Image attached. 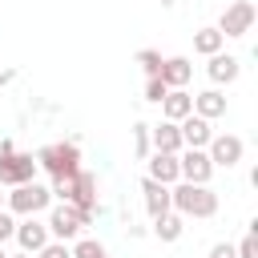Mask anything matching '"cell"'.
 Segmentation results:
<instances>
[{
    "mask_svg": "<svg viewBox=\"0 0 258 258\" xmlns=\"http://www.w3.org/2000/svg\"><path fill=\"white\" fill-rule=\"evenodd\" d=\"M161 60H165V56H161L157 48H141V52H137V64L145 69V77H157V73H161Z\"/></svg>",
    "mask_w": 258,
    "mask_h": 258,
    "instance_id": "22",
    "label": "cell"
},
{
    "mask_svg": "<svg viewBox=\"0 0 258 258\" xmlns=\"http://www.w3.org/2000/svg\"><path fill=\"white\" fill-rule=\"evenodd\" d=\"M177 173H181V181H189V185H210L214 165H210L206 149H181V153H177Z\"/></svg>",
    "mask_w": 258,
    "mask_h": 258,
    "instance_id": "8",
    "label": "cell"
},
{
    "mask_svg": "<svg viewBox=\"0 0 258 258\" xmlns=\"http://www.w3.org/2000/svg\"><path fill=\"white\" fill-rule=\"evenodd\" d=\"M12 238L20 242L24 254H36L40 246H48V226L36 222V218H24V222H16V234H12Z\"/></svg>",
    "mask_w": 258,
    "mask_h": 258,
    "instance_id": "11",
    "label": "cell"
},
{
    "mask_svg": "<svg viewBox=\"0 0 258 258\" xmlns=\"http://www.w3.org/2000/svg\"><path fill=\"white\" fill-rule=\"evenodd\" d=\"M206 73H210V81H214V85H234V81H238V73H242V60H238V56H230V52H214Z\"/></svg>",
    "mask_w": 258,
    "mask_h": 258,
    "instance_id": "13",
    "label": "cell"
},
{
    "mask_svg": "<svg viewBox=\"0 0 258 258\" xmlns=\"http://www.w3.org/2000/svg\"><path fill=\"white\" fill-rule=\"evenodd\" d=\"M69 206L85 218V226L93 222V210H97V177L89 169H77L73 173V189H69Z\"/></svg>",
    "mask_w": 258,
    "mask_h": 258,
    "instance_id": "4",
    "label": "cell"
},
{
    "mask_svg": "<svg viewBox=\"0 0 258 258\" xmlns=\"http://www.w3.org/2000/svg\"><path fill=\"white\" fill-rule=\"evenodd\" d=\"M242 153H246V145H242V137H234V133H218V137H210V145H206V157H210V165L218 169H234L238 161H242Z\"/></svg>",
    "mask_w": 258,
    "mask_h": 258,
    "instance_id": "6",
    "label": "cell"
},
{
    "mask_svg": "<svg viewBox=\"0 0 258 258\" xmlns=\"http://www.w3.org/2000/svg\"><path fill=\"white\" fill-rule=\"evenodd\" d=\"M169 206H173V214H181V218H214V214H218V194H214L210 185L177 181V185H169Z\"/></svg>",
    "mask_w": 258,
    "mask_h": 258,
    "instance_id": "1",
    "label": "cell"
},
{
    "mask_svg": "<svg viewBox=\"0 0 258 258\" xmlns=\"http://www.w3.org/2000/svg\"><path fill=\"white\" fill-rule=\"evenodd\" d=\"M36 181V157L32 153H0V185H24Z\"/></svg>",
    "mask_w": 258,
    "mask_h": 258,
    "instance_id": "5",
    "label": "cell"
},
{
    "mask_svg": "<svg viewBox=\"0 0 258 258\" xmlns=\"http://www.w3.org/2000/svg\"><path fill=\"white\" fill-rule=\"evenodd\" d=\"M141 194H145V210H149V218H161V214L173 210V206H169V185L145 177V181H141Z\"/></svg>",
    "mask_w": 258,
    "mask_h": 258,
    "instance_id": "15",
    "label": "cell"
},
{
    "mask_svg": "<svg viewBox=\"0 0 258 258\" xmlns=\"http://www.w3.org/2000/svg\"><path fill=\"white\" fill-rule=\"evenodd\" d=\"M210 258H234V246H230V242H218V246L210 250Z\"/></svg>",
    "mask_w": 258,
    "mask_h": 258,
    "instance_id": "28",
    "label": "cell"
},
{
    "mask_svg": "<svg viewBox=\"0 0 258 258\" xmlns=\"http://www.w3.org/2000/svg\"><path fill=\"white\" fill-rule=\"evenodd\" d=\"M254 16H258V8H254L250 0H234V4L222 12L218 32H222V36H246V32L254 28Z\"/></svg>",
    "mask_w": 258,
    "mask_h": 258,
    "instance_id": "7",
    "label": "cell"
},
{
    "mask_svg": "<svg viewBox=\"0 0 258 258\" xmlns=\"http://www.w3.org/2000/svg\"><path fill=\"white\" fill-rule=\"evenodd\" d=\"M0 210H4V194H0Z\"/></svg>",
    "mask_w": 258,
    "mask_h": 258,
    "instance_id": "31",
    "label": "cell"
},
{
    "mask_svg": "<svg viewBox=\"0 0 258 258\" xmlns=\"http://www.w3.org/2000/svg\"><path fill=\"white\" fill-rule=\"evenodd\" d=\"M0 258H8V254H4V246H0Z\"/></svg>",
    "mask_w": 258,
    "mask_h": 258,
    "instance_id": "32",
    "label": "cell"
},
{
    "mask_svg": "<svg viewBox=\"0 0 258 258\" xmlns=\"http://www.w3.org/2000/svg\"><path fill=\"white\" fill-rule=\"evenodd\" d=\"M165 93H169V89H165V81H161V77H149V85H145V101L161 105V101H165Z\"/></svg>",
    "mask_w": 258,
    "mask_h": 258,
    "instance_id": "25",
    "label": "cell"
},
{
    "mask_svg": "<svg viewBox=\"0 0 258 258\" xmlns=\"http://www.w3.org/2000/svg\"><path fill=\"white\" fill-rule=\"evenodd\" d=\"M36 169H44L48 177H73L81 169V149L77 141H52L44 149H36Z\"/></svg>",
    "mask_w": 258,
    "mask_h": 258,
    "instance_id": "2",
    "label": "cell"
},
{
    "mask_svg": "<svg viewBox=\"0 0 258 258\" xmlns=\"http://www.w3.org/2000/svg\"><path fill=\"white\" fill-rule=\"evenodd\" d=\"M8 258H32V254H24V250H20V254H8Z\"/></svg>",
    "mask_w": 258,
    "mask_h": 258,
    "instance_id": "30",
    "label": "cell"
},
{
    "mask_svg": "<svg viewBox=\"0 0 258 258\" xmlns=\"http://www.w3.org/2000/svg\"><path fill=\"white\" fill-rule=\"evenodd\" d=\"M161 113H165V121H185L189 113H194V97L185 93V89H169L165 93V101H161Z\"/></svg>",
    "mask_w": 258,
    "mask_h": 258,
    "instance_id": "16",
    "label": "cell"
},
{
    "mask_svg": "<svg viewBox=\"0 0 258 258\" xmlns=\"http://www.w3.org/2000/svg\"><path fill=\"white\" fill-rule=\"evenodd\" d=\"M12 81V69H0V85H8Z\"/></svg>",
    "mask_w": 258,
    "mask_h": 258,
    "instance_id": "29",
    "label": "cell"
},
{
    "mask_svg": "<svg viewBox=\"0 0 258 258\" xmlns=\"http://www.w3.org/2000/svg\"><path fill=\"white\" fill-rule=\"evenodd\" d=\"M44 226H48V238H56V242H69V238H77V234L85 230V218H81V214H77L69 202H60V206L48 214V222H44Z\"/></svg>",
    "mask_w": 258,
    "mask_h": 258,
    "instance_id": "9",
    "label": "cell"
},
{
    "mask_svg": "<svg viewBox=\"0 0 258 258\" xmlns=\"http://www.w3.org/2000/svg\"><path fill=\"white\" fill-rule=\"evenodd\" d=\"M12 234H16V222H12V214H4V210H0V246H4Z\"/></svg>",
    "mask_w": 258,
    "mask_h": 258,
    "instance_id": "27",
    "label": "cell"
},
{
    "mask_svg": "<svg viewBox=\"0 0 258 258\" xmlns=\"http://www.w3.org/2000/svg\"><path fill=\"white\" fill-rule=\"evenodd\" d=\"M149 177L161 181V185L181 181V173H177V153H157V149H153V157H149Z\"/></svg>",
    "mask_w": 258,
    "mask_h": 258,
    "instance_id": "17",
    "label": "cell"
},
{
    "mask_svg": "<svg viewBox=\"0 0 258 258\" xmlns=\"http://www.w3.org/2000/svg\"><path fill=\"white\" fill-rule=\"evenodd\" d=\"M234 258H258V222L250 226V234L234 246Z\"/></svg>",
    "mask_w": 258,
    "mask_h": 258,
    "instance_id": "23",
    "label": "cell"
},
{
    "mask_svg": "<svg viewBox=\"0 0 258 258\" xmlns=\"http://www.w3.org/2000/svg\"><path fill=\"white\" fill-rule=\"evenodd\" d=\"M133 149H137V157H149V125L145 121L133 125Z\"/></svg>",
    "mask_w": 258,
    "mask_h": 258,
    "instance_id": "24",
    "label": "cell"
},
{
    "mask_svg": "<svg viewBox=\"0 0 258 258\" xmlns=\"http://www.w3.org/2000/svg\"><path fill=\"white\" fill-rule=\"evenodd\" d=\"M36 258H73V250H69L64 242H48V246L36 250Z\"/></svg>",
    "mask_w": 258,
    "mask_h": 258,
    "instance_id": "26",
    "label": "cell"
},
{
    "mask_svg": "<svg viewBox=\"0 0 258 258\" xmlns=\"http://www.w3.org/2000/svg\"><path fill=\"white\" fill-rule=\"evenodd\" d=\"M73 258H109V250H105L97 238H81V242L73 246Z\"/></svg>",
    "mask_w": 258,
    "mask_h": 258,
    "instance_id": "21",
    "label": "cell"
},
{
    "mask_svg": "<svg viewBox=\"0 0 258 258\" xmlns=\"http://www.w3.org/2000/svg\"><path fill=\"white\" fill-rule=\"evenodd\" d=\"M157 77L165 81V89H185L189 77H194V64H189V56H165Z\"/></svg>",
    "mask_w": 258,
    "mask_h": 258,
    "instance_id": "12",
    "label": "cell"
},
{
    "mask_svg": "<svg viewBox=\"0 0 258 258\" xmlns=\"http://www.w3.org/2000/svg\"><path fill=\"white\" fill-rule=\"evenodd\" d=\"M222 44H226V36H222L218 28H198V32H194V52H202V56L222 52Z\"/></svg>",
    "mask_w": 258,
    "mask_h": 258,
    "instance_id": "20",
    "label": "cell"
},
{
    "mask_svg": "<svg viewBox=\"0 0 258 258\" xmlns=\"http://www.w3.org/2000/svg\"><path fill=\"white\" fill-rule=\"evenodd\" d=\"M181 230H185V222H181V214H161V218H153V234L161 238V242H177L181 238Z\"/></svg>",
    "mask_w": 258,
    "mask_h": 258,
    "instance_id": "19",
    "label": "cell"
},
{
    "mask_svg": "<svg viewBox=\"0 0 258 258\" xmlns=\"http://www.w3.org/2000/svg\"><path fill=\"white\" fill-rule=\"evenodd\" d=\"M149 145L157 153H181V133L173 121H161V125H149Z\"/></svg>",
    "mask_w": 258,
    "mask_h": 258,
    "instance_id": "14",
    "label": "cell"
},
{
    "mask_svg": "<svg viewBox=\"0 0 258 258\" xmlns=\"http://www.w3.org/2000/svg\"><path fill=\"white\" fill-rule=\"evenodd\" d=\"M177 133H181V149H206L210 137H214L210 121H202L198 113H189L185 121H177Z\"/></svg>",
    "mask_w": 258,
    "mask_h": 258,
    "instance_id": "10",
    "label": "cell"
},
{
    "mask_svg": "<svg viewBox=\"0 0 258 258\" xmlns=\"http://www.w3.org/2000/svg\"><path fill=\"white\" fill-rule=\"evenodd\" d=\"M4 206H8L12 214L32 218V214H40V210L52 206V194H48V185H40V181H24V185H12V194L4 198Z\"/></svg>",
    "mask_w": 258,
    "mask_h": 258,
    "instance_id": "3",
    "label": "cell"
},
{
    "mask_svg": "<svg viewBox=\"0 0 258 258\" xmlns=\"http://www.w3.org/2000/svg\"><path fill=\"white\" fill-rule=\"evenodd\" d=\"M194 113H198L202 121L226 117V97H222L218 89H206V93H198V97H194Z\"/></svg>",
    "mask_w": 258,
    "mask_h": 258,
    "instance_id": "18",
    "label": "cell"
}]
</instances>
